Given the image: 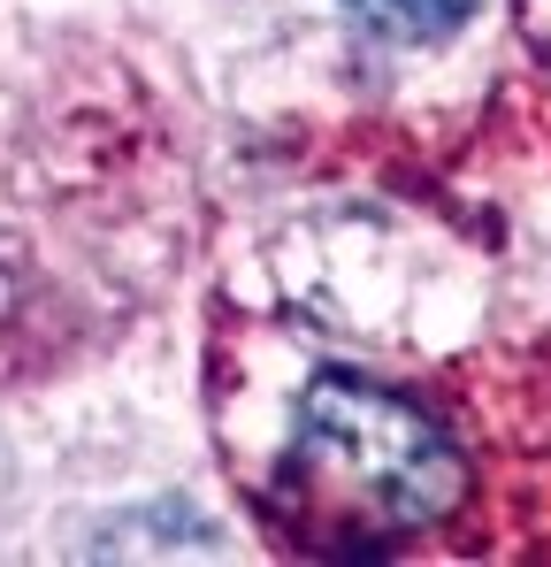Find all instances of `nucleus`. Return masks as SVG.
I'll list each match as a JSON object with an SVG mask.
<instances>
[{"label": "nucleus", "mask_w": 551, "mask_h": 567, "mask_svg": "<svg viewBox=\"0 0 551 567\" xmlns=\"http://www.w3.org/2000/svg\"><path fill=\"white\" fill-rule=\"evenodd\" d=\"M467 491L459 445L414 399L367 377H322L283 453V514L314 553H391L437 529Z\"/></svg>", "instance_id": "f257e3e1"}, {"label": "nucleus", "mask_w": 551, "mask_h": 567, "mask_svg": "<svg viewBox=\"0 0 551 567\" xmlns=\"http://www.w3.org/2000/svg\"><path fill=\"white\" fill-rule=\"evenodd\" d=\"M345 8L361 16L367 31L406 39V47H429V39H445V31H459L475 16V0H345Z\"/></svg>", "instance_id": "f03ea898"}]
</instances>
